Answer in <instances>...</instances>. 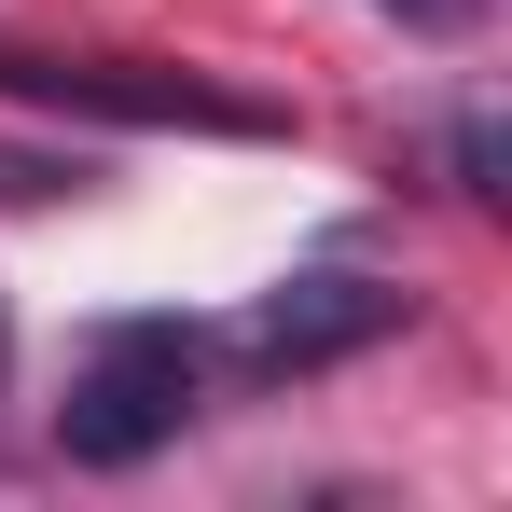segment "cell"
Here are the masks:
<instances>
[{
    "mask_svg": "<svg viewBox=\"0 0 512 512\" xmlns=\"http://www.w3.org/2000/svg\"><path fill=\"white\" fill-rule=\"evenodd\" d=\"M0 97H42V111H84V125H194V139H277V111L208 70L167 56H0Z\"/></svg>",
    "mask_w": 512,
    "mask_h": 512,
    "instance_id": "7a4b0ae2",
    "label": "cell"
},
{
    "mask_svg": "<svg viewBox=\"0 0 512 512\" xmlns=\"http://www.w3.org/2000/svg\"><path fill=\"white\" fill-rule=\"evenodd\" d=\"M374 14H402V28H471L485 0H374Z\"/></svg>",
    "mask_w": 512,
    "mask_h": 512,
    "instance_id": "5b68a950",
    "label": "cell"
},
{
    "mask_svg": "<svg viewBox=\"0 0 512 512\" xmlns=\"http://www.w3.org/2000/svg\"><path fill=\"white\" fill-rule=\"evenodd\" d=\"M374 333H402V291L360 277V263H319V277H277L250 319H236V360H263V374H319V360H360Z\"/></svg>",
    "mask_w": 512,
    "mask_h": 512,
    "instance_id": "3957f363",
    "label": "cell"
},
{
    "mask_svg": "<svg viewBox=\"0 0 512 512\" xmlns=\"http://www.w3.org/2000/svg\"><path fill=\"white\" fill-rule=\"evenodd\" d=\"M0 388H14V346H0Z\"/></svg>",
    "mask_w": 512,
    "mask_h": 512,
    "instance_id": "8992f818",
    "label": "cell"
},
{
    "mask_svg": "<svg viewBox=\"0 0 512 512\" xmlns=\"http://www.w3.org/2000/svg\"><path fill=\"white\" fill-rule=\"evenodd\" d=\"M457 194H499V125H485V111L457 125Z\"/></svg>",
    "mask_w": 512,
    "mask_h": 512,
    "instance_id": "277c9868",
    "label": "cell"
},
{
    "mask_svg": "<svg viewBox=\"0 0 512 512\" xmlns=\"http://www.w3.org/2000/svg\"><path fill=\"white\" fill-rule=\"evenodd\" d=\"M194 374H208V346L180 333V319H111V333L70 360L56 443H70L84 471H139L153 443H180V416H194Z\"/></svg>",
    "mask_w": 512,
    "mask_h": 512,
    "instance_id": "6da1fadb",
    "label": "cell"
}]
</instances>
